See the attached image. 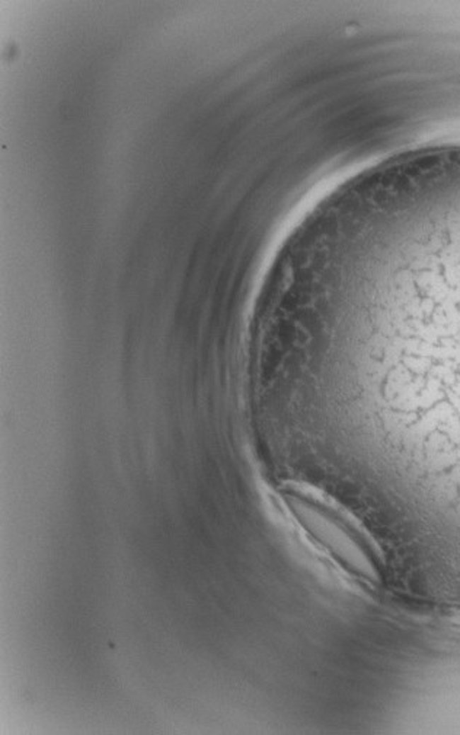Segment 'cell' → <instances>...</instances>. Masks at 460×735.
<instances>
[{"instance_id":"cell-1","label":"cell","mask_w":460,"mask_h":735,"mask_svg":"<svg viewBox=\"0 0 460 735\" xmlns=\"http://www.w3.org/2000/svg\"><path fill=\"white\" fill-rule=\"evenodd\" d=\"M319 307H321V305H319ZM323 308H329V307H323ZM330 310H337V308H330ZM338 311H340V310H338ZM341 311H344V310H341ZM344 313H351V311H344Z\"/></svg>"}]
</instances>
